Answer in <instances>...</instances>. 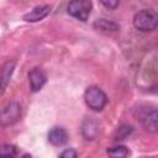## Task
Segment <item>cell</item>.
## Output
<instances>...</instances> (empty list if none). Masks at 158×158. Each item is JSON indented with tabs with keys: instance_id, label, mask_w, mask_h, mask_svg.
<instances>
[{
	"instance_id": "1",
	"label": "cell",
	"mask_w": 158,
	"mask_h": 158,
	"mask_svg": "<svg viewBox=\"0 0 158 158\" xmlns=\"http://www.w3.org/2000/svg\"><path fill=\"white\" fill-rule=\"evenodd\" d=\"M158 25V15L152 9H143L133 16V26L141 32H151Z\"/></svg>"
},
{
	"instance_id": "2",
	"label": "cell",
	"mask_w": 158,
	"mask_h": 158,
	"mask_svg": "<svg viewBox=\"0 0 158 158\" xmlns=\"http://www.w3.org/2000/svg\"><path fill=\"white\" fill-rule=\"evenodd\" d=\"M84 100L89 109H91L94 111H101L107 102V96L99 86L93 85L85 90Z\"/></svg>"
},
{
	"instance_id": "3",
	"label": "cell",
	"mask_w": 158,
	"mask_h": 158,
	"mask_svg": "<svg viewBox=\"0 0 158 158\" xmlns=\"http://www.w3.org/2000/svg\"><path fill=\"white\" fill-rule=\"evenodd\" d=\"M91 10V2L88 0H74L68 5V14L80 21H86Z\"/></svg>"
},
{
	"instance_id": "4",
	"label": "cell",
	"mask_w": 158,
	"mask_h": 158,
	"mask_svg": "<svg viewBox=\"0 0 158 158\" xmlns=\"http://www.w3.org/2000/svg\"><path fill=\"white\" fill-rule=\"evenodd\" d=\"M21 116V106L20 104L12 101L7 104L0 112V125L1 126H10L15 123Z\"/></svg>"
},
{
	"instance_id": "5",
	"label": "cell",
	"mask_w": 158,
	"mask_h": 158,
	"mask_svg": "<svg viewBox=\"0 0 158 158\" xmlns=\"http://www.w3.org/2000/svg\"><path fill=\"white\" fill-rule=\"evenodd\" d=\"M28 79H30V88L33 93L41 90L47 81V77L44 72L40 68H33L28 74Z\"/></svg>"
},
{
	"instance_id": "6",
	"label": "cell",
	"mask_w": 158,
	"mask_h": 158,
	"mask_svg": "<svg viewBox=\"0 0 158 158\" xmlns=\"http://www.w3.org/2000/svg\"><path fill=\"white\" fill-rule=\"evenodd\" d=\"M48 141L53 146H63L68 142V133L60 126H54L48 132Z\"/></svg>"
},
{
	"instance_id": "7",
	"label": "cell",
	"mask_w": 158,
	"mask_h": 158,
	"mask_svg": "<svg viewBox=\"0 0 158 158\" xmlns=\"http://www.w3.org/2000/svg\"><path fill=\"white\" fill-rule=\"evenodd\" d=\"M49 12H51L49 5H40V6L33 7L26 15H23V20L27 22H38V21L43 20Z\"/></svg>"
},
{
	"instance_id": "8",
	"label": "cell",
	"mask_w": 158,
	"mask_h": 158,
	"mask_svg": "<svg viewBox=\"0 0 158 158\" xmlns=\"http://www.w3.org/2000/svg\"><path fill=\"white\" fill-rule=\"evenodd\" d=\"M15 69V62L7 60L0 67V94H2L10 81V78Z\"/></svg>"
},
{
	"instance_id": "9",
	"label": "cell",
	"mask_w": 158,
	"mask_h": 158,
	"mask_svg": "<svg viewBox=\"0 0 158 158\" xmlns=\"http://www.w3.org/2000/svg\"><path fill=\"white\" fill-rule=\"evenodd\" d=\"M139 120H141L142 125L144 126V128L147 131L157 132V128H158V115H157V110L156 109L146 111L143 115L139 116Z\"/></svg>"
},
{
	"instance_id": "10",
	"label": "cell",
	"mask_w": 158,
	"mask_h": 158,
	"mask_svg": "<svg viewBox=\"0 0 158 158\" xmlns=\"http://www.w3.org/2000/svg\"><path fill=\"white\" fill-rule=\"evenodd\" d=\"M81 135L88 141L96 138L99 135V123L93 118H85L81 123Z\"/></svg>"
},
{
	"instance_id": "11",
	"label": "cell",
	"mask_w": 158,
	"mask_h": 158,
	"mask_svg": "<svg viewBox=\"0 0 158 158\" xmlns=\"http://www.w3.org/2000/svg\"><path fill=\"white\" fill-rule=\"evenodd\" d=\"M94 27L100 30V31H104V32H116L120 28V26L116 22L106 20V19H100V20L95 21L94 22Z\"/></svg>"
},
{
	"instance_id": "12",
	"label": "cell",
	"mask_w": 158,
	"mask_h": 158,
	"mask_svg": "<svg viewBox=\"0 0 158 158\" xmlns=\"http://www.w3.org/2000/svg\"><path fill=\"white\" fill-rule=\"evenodd\" d=\"M128 153H130L128 148L126 146H121V144L107 148V154L110 158H126L128 156Z\"/></svg>"
},
{
	"instance_id": "13",
	"label": "cell",
	"mask_w": 158,
	"mask_h": 158,
	"mask_svg": "<svg viewBox=\"0 0 158 158\" xmlns=\"http://www.w3.org/2000/svg\"><path fill=\"white\" fill-rule=\"evenodd\" d=\"M17 149L12 144H0V158H15Z\"/></svg>"
},
{
	"instance_id": "14",
	"label": "cell",
	"mask_w": 158,
	"mask_h": 158,
	"mask_svg": "<svg viewBox=\"0 0 158 158\" xmlns=\"http://www.w3.org/2000/svg\"><path fill=\"white\" fill-rule=\"evenodd\" d=\"M131 132H132V127H131V126H127V125H123V126H120V127L116 130L114 137H115V139H117V141H122V139L127 138V137L131 135Z\"/></svg>"
},
{
	"instance_id": "15",
	"label": "cell",
	"mask_w": 158,
	"mask_h": 158,
	"mask_svg": "<svg viewBox=\"0 0 158 158\" xmlns=\"http://www.w3.org/2000/svg\"><path fill=\"white\" fill-rule=\"evenodd\" d=\"M77 152L74 151V149H72V148H68V149H64L60 154H59V157L58 158H77Z\"/></svg>"
},
{
	"instance_id": "16",
	"label": "cell",
	"mask_w": 158,
	"mask_h": 158,
	"mask_svg": "<svg viewBox=\"0 0 158 158\" xmlns=\"http://www.w3.org/2000/svg\"><path fill=\"white\" fill-rule=\"evenodd\" d=\"M101 4H102L105 7L110 9V10H115V9L118 6V1H116V0H114V1H101Z\"/></svg>"
},
{
	"instance_id": "17",
	"label": "cell",
	"mask_w": 158,
	"mask_h": 158,
	"mask_svg": "<svg viewBox=\"0 0 158 158\" xmlns=\"http://www.w3.org/2000/svg\"><path fill=\"white\" fill-rule=\"evenodd\" d=\"M22 158H32V157H31L30 154H23V156H22Z\"/></svg>"
}]
</instances>
